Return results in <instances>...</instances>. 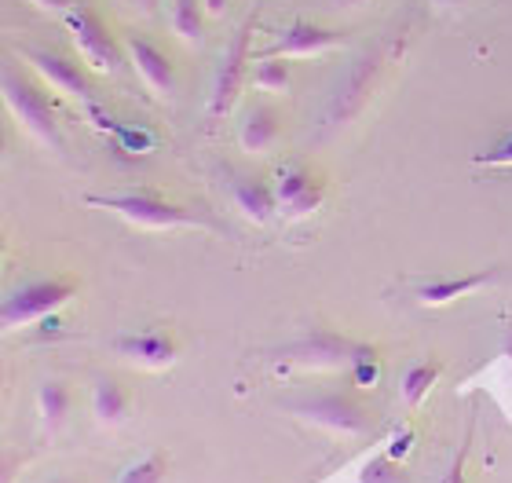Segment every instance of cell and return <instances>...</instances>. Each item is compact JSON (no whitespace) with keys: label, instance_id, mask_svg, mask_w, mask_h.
Instances as JSON below:
<instances>
[{"label":"cell","instance_id":"cell-27","mask_svg":"<svg viewBox=\"0 0 512 483\" xmlns=\"http://www.w3.org/2000/svg\"><path fill=\"white\" fill-rule=\"evenodd\" d=\"M30 4H37L41 11H55V15H66V11L77 8V0H30Z\"/></svg>","mask_w":512,"mask_h":483},{"label":"cell","instance_id":"cell-10","mask_svg":"<svg viewBox=\"0 0 512 483\" xmlns=\"http://www.w3.org/2000/svg\"><path fill=\"white\" fill-rule=\"evenodd\" d=\"M22 59L37 70V74L48 81L52 88H59L63 96L77 99L81 107L96 110V88L88 85L85 70H81V63H70L66 55L59 52H44V48H22Z\"/></svg>","mask_w":512,"mask_h":483},{"label":"cell","instance_id":"cell-1","mask_svg":"<svg viewBox=\"0 0 512 483\" xmlns=\"http://www.w3.org/2000/svg\"><path fill=\"white\" fill-rule=\"evenodd\" d=\"M88 205L110 209L125 216L128 224L147 227V231H172V227H205L187 205H176L161 198L158 191H121V194H88Z\"/></svg>","mask_w":512,"mask_h":483},{"label":"cell","instance_id":"cell-7","mask_svg":"<svg viewBox=\"0 0 512 483\" xmlns=\"http://www.w3.org/2000/svg\"><path fill=\"white\" fill-rule=\"evenodd\" d=\"M359 344L363 341H352L344 333L315 330V333H304L300 341L286 344L282 359L293 366H304V370H341V366H352Z\"/></svg>","mask_w":512,"mask_h":483},{"label":"cell","instance_id":"cell-29","mask_svg":"<svg viewBox=\"0 0 512 483\" xmlns=\"http://www.w3.org/2000/svg\"><path fill=\"white\" fill-rule=\"evenodd\" d=\"M128 4H132V8H136V11H143V15H150V11L158 8L161 0H128Z\"/></svg>","mask_w":512,"mask_h":483},{"label":"cell","instance_id":"cell-23","mask_svg":"<svg viewBox=\"0 0 512 483\" xmlns=\"http://www.w3.org/2000/svg\"><path fill=\"white\" fill-rule=\"evenodd\" d=\"M348 370H352V381L359 388H377V381H381V355H377L374 344H359Z\"/></svg>","mask_w":512,"mask_h":483},{"label":"cell","instance_id":"cell-30","mask_svg":"<svg viewBox=\"0 0 512 483\" xmlns=\"http://www.w3.org/2000/svg\"><path fill=\"white\" fill-rule=\"evenodd\" d=\"M432 4H436L439 11H450V8H458L461 0H432Z\"/></svg>","mask_w":512,"mask_h":483},{"label":"cell","instance_id":"cell-21","mask_svg":"<svg viewBox=\"0 0 512 483\" xmlns=\"http://www.w3.org/2000/svg\"><path fill=\"white\" fill-rule=\"evenodd\" d=\"M359 483H410V473H406V465L399 458H392V454L384 451L363 465Z\"/></svg>","mask_w":512,"mask_h":483},{"label":"cell","instance_id":"cell-3","mask_svg":"<svg viewBox=\"0 0 512 483\" xmlns=\"http://www.w3.org/2000/svg\"><path fill=\"white\" fill-rule=\"evenodd\" d=\"M74 293H77V282L63 279V275L22 282V286H15V290L4 297V304H0V322H4V330H22V326H30V322L55 315Z\"/></svg>","mask_w":512,"mask_h":483},{"label":"cell","instance_id":"cell-25","mask_svg":"<svg viewBox=\"0 0 512 483\" xmlns=\"http://www.w3.org/2000/svg\"><path fill=\"white\" fill-rule=\"evenodd\" d=\"M472 432H476V421H469V432H465V443H461V451L454 454V462H450L447 476H443V483H465L469 480V454H472Z\"/></svg>","mask_w":512,"mask_h":483},{"label":"cell","instance_id":"cell-9","mask_svg":"<svg viewBox=\"0 0 512 483\" xmlns=\"http://www.w3.org/2000/svg\"><path fill=\"white\" fill-rule=\"evenodd\" d=\"M275 194H278V209H282L289 220H300V216H311L322 205V198H326V180L315 176L308 165L289 161L275 176Z\"/></svg>","mask_w":512,"mask_h":483},{"label":"cell","instance_id":"cell-31","mask_svg":"<svg viewBox=\"0 0 512 483\" xmlns=\"http://www.w3.org/2000/svg\"><path fill=\"white\" fill-rule=\"evenodd\" d=\"M333 4H341V8H363L366 0H333Z\"/></svg>","mask_w":512,"mask_h":483},{"label":"cell","instance_id":"cell-12","mask_svg":"<svg viewBox=\"0 0 512 483\" xmlns=\"http://www.w3.org/2000/svg\"><path fill=\"white\" fill-rule=\"evenodd\" d=\"M114 348H118V355H125L128 363L147 366V370H165V366H172L176 363V355H180L176 337L165 330L121 333L118 341H114Z\"/></svg>","mask_w":512,"mask_h":483},{"label":"cell","instance_id":"cell-24","mask_svg":"<svg viewBox=\"0 0 512 483\" xmlns=\"http://www.w3.org/2000/svg\"><path fill=\"white\" fill-rule=\"evenodd\" d=\"M472 165H491V169H512V132L494 143L491 151L472 154Z\"/></svg>","mask_w":512,"mask_h":483},{"label":"cell","instance_id":"cell-17","mask_svg":"<svg viewBox=\"0 0 512 483\" xmlns=\"http://www.w3.org/2000/svg\"><path fill=\"white\" fill-rule=\"evenodd\" d=\"M439 374H443V363L439 359H417V363H410L403 370V381H399V399H403L406 410H417L421 403H425V396L432 392V385L439 381Z\"/></svg>","mask_w":512,"mask_h":483},{"label":"cell","instance_id":"cell-32","mask_svg":"<svg viewBox=\"0 0 512 483\" xmlns=\"http://www.w3.org/2000/svg\"><path fill=\"white\" fill-rule=\"evenodd\" d=\"M505 355L512 359V326H509V333H505Z\"/></svg>","mask_w":512,"mask_h":483},{"label":"cell","instance_id":"cell-19","mask_svg":"<svg viewBox=\"0 0 512 483\" xmlns=\"http://www.w3.org/2000/svg\"><path fill=\"white\" fill-rule=\"evenodd\" d=\"M205 4L202 0H172L169 8V26L172 33L187 44H198L205 37Z\"/></svg>","mask_w":512,"mask_h":483},{"label":"cell","instance_id":"cell-8","mask_svg":"<svg viewBox=\"0 0 512 483\" xmlns=\"http://www.w3.org/2000/svg\"><path fill=\"white\" fill-rule=\"evenodd\" d=\"M341 44H344L341 30L319 26V22L311 19H293L275 44L253 52V63H260V59H315V55H326L333 48H341Z\"/></svg>","mask_w":512,"mask_h":483},{"label":"cell","instance_id":"cell-15","mask_svg":"<svg viewBox=\"0 0 512 483\" xmlns=\"http://www.w3.org/2000/svg\"><path fill=\"white\" fill-rule=\"evenodd\" d=\"M282 140V114L275 107H253L242 118V129H238V143L246 154H267L275 143Z\"/></svg>","mask_w":512,"mask_h":483},{"label":"cell","instance_id":"cell-26","mask_svg":"<svg viewBox=\"0 0 512 483\" xmlns=\"http://www.w3.org/2000/svg\"><path fill=\"white\" fill-rule=\"evenodd\" d=\"M410 447H414V432H410V429H399L392 436V447H388V454L403 462V454H410Z\"/></svg>","mask_w":512,"mask_h":483},{"label":"cell","instance_id":"cell-16","mask_svg":"<svg viewBox=\"0 0 512 483\" xmlns=\"http://www.w3.org/2000/svg\"><path fill=\"white\" fill-rule=\"evenodd\" d=\"M92 414H96L99 425H125L128 414H132V396L121 381H110V377H99L96 388H92Z\"/></svg>","mask_w":512,"mask_h":483},{"label":"cell","instance_id":"cell-6","mask_svg":"<svg viewBox=\"0 0 512 483\" xmlns=\"http://www.w3.org/2000/svg\"><path fill=\"white\" fill-rule=\"evenodd\" d=\"M293 414L326 432H337V436H366L370 432V410L355 396H341V392L304 399L293 407Z\"/></svg>","mask_w":512,"mask_h":483},{"label":"cell","instance_id":"cell-18","mask_svg":"<svg viewBox=\"0 0 512 483\" xmlns=\"http://www.w3.org/2000/svg\"><path fill=\"white\" fill-rule=\"evenodd\" d=\"M70 407H74V388L66 385V381H44L37 388V414H41L48 429H59L66 414H70Z\"/></svg>","mask_w":512,"mask_h":483},{"label":"cell","instance_id":"cell-28","mask_svg":"<svg viewBox=\"0 0 512 483\" xmlns=\"http://www.w3.org/2000/svg\"><path fill=\"white\" fill-rule=\"evenodd\" d=\"M202 4H205V11H209V15H213V19H216V15H224L227 4H231V0H202Z\"/></svg>","mask_w":512,"mask_h":483},{"label":"cell","instance_id":"cell-22","mask_svg":"<svg viewBox=\"0 0 512 483\" xmlns=\"http://www.w3.org/2000/svg\"><path fill=\"white\" fill-rule=\"evenodd\" d=\"M169 476V462H165V454H147V458H139L118 476V483H165Z\"/></svg>","mask_w":512,"mask_h":483},{"label":"cell","instance_id":"cell-13","mask_svg":"<svg viewBox=\"0 0 512 483\" xmlns=\"http://www.w3.org/2000/svg\"><path fill=\"white\" fill-rule=\"evenodd\" d=\"M502 275H505L502 268H487V271H472V275L428 279V282H421V286H417L414 297H417V304H425V308H443V304L461 301V297H469V293L483 290V286H494Z\"/></svg>","mask_w":512,"mask_h":483},{"label":"cell","instance_id":"cell-20","mask_svg":"<svg viewBox=\"0 0 512 483\" xmlns=\"http://www.w3.org/2000/svg\"><path fill=\"white\" fill-rule=\"evenodd\" d=\"M256 92H271V96H286L293 88V70H289V59H260L253 63V74H249Z\"/></svg>","mask_w":512,"mask_h":483},{"label":"cell","instance_id":"cell-5","mask_svg":"<svg viewBox=\"0 0 512 483\" xmlns=\"http://www.w3.org/2000/svg\"><path fill=\"white\" fill-rule=\"evenodd\" d=\"M253 33H256V15H249L242 22V30L235 33V41L227 44L224 59L216 66V81H213V96H209V114L213 118H227L231 110H235L238 96H242V88L249 81V63H253Z\"/></svg>","mask_w":512,"mask_h":483},{"label":"cell","instance_id":"cell-2","mask_svg":"<svg viewBox=\"0 0 512 483\" xmlns=\"http://www.w3.org/2000/svg\"><path fill=\"white\" fill-rule=\"evenodd\" d=\"M0 88H4L8 110L22 121V129L30 132L33 140H41L59 151V147H63V132H59V118H55V107H52V99L44 96V88L37 85V81H30L26 74H19L15 66L4 70Z\"/></svg>","mask_w":512,"mask_h":483},{"label":"cell","instance_id":"cell-11","mask_svg":"<svg viewBox=\"0 0 512 483\" xmlns=\"http://www.w3.org/2000/svg\"><path fill=\"white\" fill-rule=\"evenodd\" d=\"M125 55L128 63L136 66V74L143 77V85L154 92V96H172L176 92V66L158 44L143 37V33H125Z\"/></svg>","mask_w":512,"mask_h":483},{"label":"cell","instance_id":"cell-33","mask_svg":"<svg viewBox=\"0 0 512 483\" xmlns=\"http://www.w3.org/2000/svg\"><path fill=\"white\" fill-rule=\"evenodd\" d=\"M48 483H70V480H48Z\"/></svg>","mask_w":512,"mask_h":483},{"label":"cell","instance_id":"cell-14","mask_svg":"<svg viewBox=\"0 0 512 483\" xmlns=\"http://www.w3.org/2000/svg\"><path fill=\"white\" fill-rule=\"evenodd\" d=\"M231 198H235V209L253 224H267L278 209V194L275 183H264L260 176H238L231 183Z\"/></svg>","mask_w":512,"mask_h":483},{"label":"cell","instance_id":"cell-4","mask_svg":"<svg viewBox=\"0 0 512 483\" xmlns=\"http://www.w3.org/2000/svg\"><path fill=\"white\" fill-rule=\"evenodd\" d=\"M66 30H70V41H74L77 55L85 59L88 70H96V74H118L121 63H125V41H118L110 26L99 19L96 11L85 8V4H77L74 11H66L63 15Z\"/></svg>","mask_w":512,"mask_h":483}]
</instances>
